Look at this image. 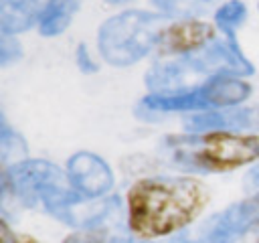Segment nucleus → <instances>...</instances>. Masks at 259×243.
<instances>
[{
    "label": "nucleus",
    "mask_w": 259,
    "mask_h": 243,
    "mask_svg": "<svg viewBox=\"0 0 259 243\" xmlns=\"http://www.w3.org/2000/svg\"><path fill=\"white\" fill-rule=\"evenodd\" d=\"M210 200L196 176H146L125 194L127 229L140 241L170 237L194 223Z\"/></svg>",
    "instance_id": "nucleus-1"
},
{
    "label": "nucleus",
    "mask_w": 259,
    "mask_h": 243,
    "mask_svg": "<svg viewBox=\"0 0 259 243\" xmlns=\"http://www.w3.org/2000/svg\"><path fill=\"white\" fill-rule=\"evenodd\" d=\"M188 160L206 172H233L259 160V136L225 130L206 132L196 138Z\"/></svg>",
    "instance_id": "nucleus-2"
},
{
    "label": "nucleus",
    "mask_w": 259,
    "mask_h": 243,
    "mask_svg": "<svg viewBox=\"0 0 259 243\" xmlns=\"http://www.w3.org/2000/svg\"><path fill=\"white\" fill-rule=\"evenodd\" d=\"M217 34L214 26L202 20H182L176 22L160 32L158 47L166 55L174 53H188L194 49H200L208 40H212Z\"/></svg>",
    "instance_id": "nucleus-3"
},
{
    "label": "nucleus",
    "mask_w": 259,
    "mask_h": 243,
    "mask_svg": "<svg viewBox=\"0 0 259 243\" xmlns=\"http://www.w3.org/2000/svg\"><path fill=\"white\" fill-rule=\"evenodd\" d=\"M202 91H204L206 103L225 107V105H235V103L243 101L251 93V87H249V83L235 79V77H217Z\"/></svg>",
    "instance_id": "nucleus-4"
},
{
    "label": "nucleus",
    "mask_w": 259,
    "mask_h": 243,
    "mask_svg": "<svg viewBox=\"0 0 259 243\" xmlns=\"http://www.w3.org/2000/svg\"><path fill=\"white\" fill-rule=\"evenodd\" d=\"M243 14H245V6L241 2H229V4H225L221 8L219 18L221 20H229V22H237Z\"/></svg>",
    "instance_id": "nucleus-5"
},
{
    "label": "nucleus",
    "mask_w": 259,
    "mask_h": 243,
    "mask_svg": "<svg viewBox=\"0 0 259 243\" xmlns=\"http://www.w3.org/2000/svg\"><path fill=\"white\" fill-rule=\"evenodd\" d=\"M65 243H103V233H97V231L77 233V235H71Z\"/></svg>",
    "instance_id": "nucleus-6"
},
{
    "label": "nucleus",
    "mask_w": 259,
    "mask_h": 243,
    "mask_svg": "<svg viewBox=\"0 0 259 243\" xmlns=\"http://www.w3.org/2000/svg\"><path fill=\"white\" fill-rule=\"evenodd\" d=\"M16 237H18V235L12 233V229H10V225L6 223V219L0 217V243H16Z\"/></svg>",
    "instance_id": "nucleus-7"
},
{
    "label": "nucleus",
    "mask_w": 259,
    "mask_h": 243,
    "mask_svg": "<svg viewBox=\"0 0 259 243\" xmlns=\"http://www.w3.org/2000/svg\"><path fill=\"white\" fill-rule=\"evenodd\" d=\"M249 209H251V217H253V221L259 225V192L253 196V200L249 202Z\"/></svg>",
    "instance_id": "nucleus-8"
},
{
    "label": "nucleus",
    "mask_w": 259,
    "mask_h": 243,
    "mask_svg": "<svg viewBox=\"0 0 259 243\" xmlns=\"http://www.w3.org/2000/svg\"><path fill=\"white\" fill-rule=\"evenodd\" d=\"M16 243H42V241H38V239L32 237V235H18V237H16Z\"/></svg>",
    "instance_id": "nucleus-9"
}]
</instances>
